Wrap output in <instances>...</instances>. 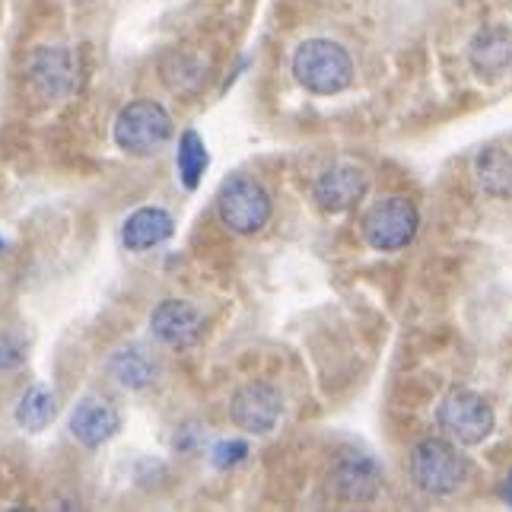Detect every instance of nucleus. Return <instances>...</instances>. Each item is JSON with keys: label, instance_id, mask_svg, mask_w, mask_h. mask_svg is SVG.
<instances>
[{"label": "nucleus", "instance_id": "obj_19", "mask_svg": "<svg viewBox=\"0 0 512 512\" xmlns=\"http://www.w3.org/2000/svg\"><path fill=\"white\" fill-rule=\"evenodd\" d=\"M245 455H249V446H245L242 439H223V443L210 449V462H214L220 471H226V468L239 465Z\"/></svg>", "mask_w": 512, "mask_h": 512}, {"label": "nucleus", "instance_id": "obj_17", "mask_svg": "<svg viewBox=\"0 0 512 512\" xmlns=\"http://www.w3.org/2000/svg\"><path fill=\"white\" fill-rule=\"evenodd\" d=\"M58 414V398L48 385H32L29 392L16 404V423L26 433H42Z\"/></svg>", "mask_w": 512, "mask_h": 512}, {"label": "nucleus", "instance_id": "obj_10", "mask_svg": "<svg viewBox=\"0 0 512 512\" xmlns=\"http://www.w3.org/2000/svg\"><path fill=\"white\" fill-rule=\"evenodd\" d=\"M382 487V471L369 455L347 452L331 468V490L341 503H369Z\"/></svg>", "mask_w": 512, "mask_h": 512}, {"label": "nucleus", "instance_id": "obj_9", "mask_svg": "<svg viewBox=\"0 0 512 512\" xmlns=\"http://www.w3.org/2000/svg\"><path fill=\"white\" fill-rule=\"evenodd\" d=\"M150 328L166 347L172 350H185L194 347L204 334V315L201 309L188 303V299H166L153 309L150 315Z\"/></svg>", "mask_w": 512, "mask_h": 512}, {"label": "nucleus", "instance_id": "obj_21", "mask_svg": "<svg viewBox=\"0 0 512 512\" xmlns=\"http://www.w3.org/2000/svg\"><path fill=\"white\" fill-rule=\"evenodd\" d=\"M503 497H506V503L512 506V474L506 478V487H503Z\"/></svg>", "mask_w": 512, "mask_h": 512}, {"label": "nucleus", "instance_id": "obj_12", "mask_svg": "<svg viewBox=\"0 0 512 512\" xmlns=\"http://www.w3.org/2000/svg\"><path fill=\"white\" fill-rule=\"evenodd\" d=\"M121 430V417L105 398H83L70 414V433L80 446L99 449Z\"/></svg>", "mask_w": 512, "mask_h": 512}, {"label": "nucleus", "instance_id": "obj_13", "mask_svg": "<svg viewBox=\"0 0 512 512\" xmlns=\"http://www.w3.org/2000/svg\"><path fill=\"white\" fill-rule=\"evenodd\" d=\"M172 229L175 223L169 210L140 207L125 220V226H121V242H125L128 252H147V249H156V245H163L172 236Z\"/></svg>", "mask_w": 512, "mask_h": 512}, {"label": "nucleus", "instance_id": "obj_1", "mask_svg": "<svg viewBox=\"0 0 512 512\" xmlns=\"http://www.w3.org/2000/svg\"><path fill=\"white\" fill-rule=\"evenodd\" d=\"M293 74L315 96H338L353 83V61L338 42L309 39L296 48Z\"/></svg>", "mask_w": 512, "mask_h": 512}, {"label": "nucleus", "instance_id": "obj_16", "mask_svg": "<svg viewBox=\"0 0 512 512\" xmlns=\"http://www.w3.org/2000/svg\"><path fill=\"white\" fill-rule=\"evenodd\" d=\"M474 172H478V185L490 198H509L512 194V156L506 150L487 147L474 163Z\"/></svg>", "mask_w": 512, "mask_h": 512}, {"label": "nucleus", "instance_id": "obj_8", "mask_svg": "<svg viewBox=\"0 0 512 512\" xmlns=\"http://www.w3.org/2000/svg\"><path fill=\"white\" fill-rule=\"evenodd\" d=\"M29 86H32V93L45 102L67 96L77 86L74 51H67L64 45H48L35 51L29 61Z\"/></svg>", "mask_w": 512, "mask_h": 512}, {"label": "nucleus", "instance_id": "obj_5", "mask_svg": "<svg viewBox=\"0 0 512 512\" xmlns=\"http://www.w3.org/2000/svg\"><path fill=\"white\" fill-rule=\"evenodd\" d=\"M436 420H439V430L449 439H455L458 446H481L493 433V423H497L487 398L478 392H468V388L449 392L443 404L436 408Z\"/></svg>", "mask_w": 512, "mask_h": 512}, {"label": "nucleus", "instance_id": "obj_18", "mask_svg": "<svg viewBox=\"0 0 512 512\" xmlns=\"http://www.w3.org/2000/svg\"><path fill=\"white\" fill-rule=\"evenodd\" d=\"M210 166V156H207V147L198 131H185L179 137V153H175V169H179V179L188 191H194L201 185L204 172Z\"/></svg>", "mask_w": 512, "mask_h": 512}, {"label": "nucleus", "instance_id": "obj_4", "mask_svg": "<svg viewBox=\"0 0 512 512\" xmlns=\"http://www.w3.org/2000/svg\"><path fill=\"white\" fill-rule=\"evenodd\" d=\"M465 458L446 439H420L411 452V478L423 493L449 497L465 481Z\"/></svg>", "mask_w": 512, "mask_h": 512}, {"label": "nucleus", "instance_id": "obj_3", "mask_svg": "<svg viewBox=\"0 0 512 512\" xmlns=\"http://www.w3.org/2000/svg\"><path fill=\"white\" fill-rule=\"evenodd\" d=\"M217 214L236 236H255L271 220V194L252 175H233L217 194Z\"/></svg>", "mask_w": 512, "mask_h": 512}, {"label": "nucleus", "instance_id": "obj_15", "mask_svg": "<svg viewBox=\"0 0 512 512\" xmlns=\"http://www.w3.org/2000/svg\"><path fill=\"white\" fill-rule=\"evenodd\" d=\"M471 64L484 77H497L512 64V39L503 29H484L471 42Z\"/></svg>", "mask_w": 512, "mask_h": 512}, {"label": "nucleus", "instance_id": "obj_6", "mask_svg": "<svg viewBox=\"0 0 512 512\" xmlns=\"http://www.w3.org/2000/svg\"><path fill=\"white\" fill-rule=\"evenodd\" d=\"M420 226V214L411 198H385L373 204L363 217V239L373 245L376 252H398L411 245Z\"/></svg>", "mask_w": 512, "mask_h": 512}, {"label": "nucleus", "instance_id": "obj_7", "mask_svg": "<svg viewBox=\"0 0 512 512\" xmlns=\"http://www.w3.org/2000/svg\"><path fill=\"white\" fill-rule=\"evenodd\" d=\"M229 417H233L239 430L264 436L277 427L280 417H284V398H280V392L271 382H249L233 395Z\"/></svg>", "mask_w": 512, "mask_h": 512}, {"label": "nucleus", "instance_id": "obj_14", "mask_svg": "<svg viewBox=\"0 0 512 512\" xmlns=\"http://www.w3.org/2000/svg\"><path fill=\"white\" fill-rule=\"evenodd\" d=\"M109 373L121 388L140 392V388H150L156 382V360L144 347H125V350L112 353Z\"/></svg>", "mask_w": 512, "mask_h": 512}, {"label": "nucleus", "instance_id": "obj_2", "mask_svg": "<svg viewBox=\"0 0 512 512\" xmlns=\"http://www.w3.org/2000/svg\"><path fill=\"white\" fill-rule=\"evenodd\" d=\"M172 137V118L160 102L137 99L128 102L115 118V144L128 156L160 153Z\"/></svg>", "mask_w": 512, "mask_h": 512}, {"label": "nucleus", "instance_id": "obj_11", "mask_svg": "<svg viewBox=\"0 0 512 512\" xmlns=\"http://www.w3.org/2000/svg\"><path fill=\"white\" fill-rule=\"evenodd\" d=\"M366 191H369V175L353 163H338L325 169L312 188L315 201H319V207L328 210V214L350 210L353 204L366 198Z\"/></svg>", "mask_w": 512, "mask_h": 512}, {"label": "nucleus", "instance_id": "obj_20", "mask_svg": "<svg viewBox=\"0 0 512 512\" xmlns=\"http://www.w3.org/2000/svg\"><path fill=\"white\" fill-rule=\"evenodd\" d=\"M23 360H26V344L16 334H4L0 338V373H10V369L23 366Z\"/></svg>", "mask_w": 512, "mask_h": 512}]
</instances>
